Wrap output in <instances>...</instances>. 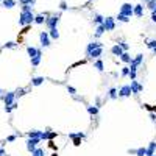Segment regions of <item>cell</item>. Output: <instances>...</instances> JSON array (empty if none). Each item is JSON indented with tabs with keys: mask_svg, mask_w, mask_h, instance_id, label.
<instances>
[{
	"mask_svg": "<svg viewBox=\"0 0 156 156\" xmlns=\"http://www.w3.org/2000/svg\"><path fill=\"white\" fill-rule=\"evenodd\" d=\"M35 17L36 16L33 14V11L31 13H20V16H19V25H30V24H33L35 22Z\"/></svg>",
	"mask_w": 156,
	"mask_h": 156,
	"instance_id": "obj_1",
	"label": "cell"
},
{
	"mask_svg": "<svg viewBox=\"0 0 156 156\" xmlns=\"http://www.w3.org/2000/svg\"><path fill=\"white\" fill-rule=\"evenodd\" d=\"M120 14L126 16V17L134 16V5H131V3H124V5L120 6Z\"/></svg>",
	"mask_w": 156,
	"mask_h": 156,
	"instance_id": "obj_2",
	"label": "cell"
},
{
	"mask_svg": "<svg viewBox=\"0 0 156 156\" xmlns=\"http://www.w3.org/2000/svg\"><path fill=\"white\" fill-rule=\"evenodd\" d=\"M142 61H144V55L139 53L136 58H133L131 64H130V70H131V72H137V67L142 64Z\"/></svg>",
	"mask_w": 156,
	"mask_h": 156,
	"instance_id": "obj_3",
	"label": "cell"
},
{
	"mask_svg": "<svg viewBox=\"0 0 156 156\" xmlns=\"http://www.w3.org/2000/svg\"><path fill=\"white\" fill-rule=\"evenodd\" d=\"M130 86H131V92H133V95H139V94L144 91V84H141V83H139L137 80H133Z\"/></svg>",
	"mask_w": 156,
	"mask_h": 156,
	"instance_id": "obj_4",
	"label": "cell"
},
{
	"mask_svg": "<svg viewBox=\"0 0 156 156\" xmlns=\"http://www.w3.org/2000/svg\"><path fill=\"white\" fill-rule=\"evenodd\" d=\"M59 17H61L59 14H56V16H50V17H47L46 24H47V27H48V30L56 28V25H58V22H59Z\"/></svg>",
	"mask_w": 156,
	"mask_h": 156,
	"instance_id": "obj_5",
	"label": "cell"
},
{
	"mask_svg": "<svg viewBox=\"0 0 156 156\" xmlns=\"http://www.w3.org/2000/svg\"><path fill=\"white\" fill-rule=\"evenodd\" d=\"M39 41H41L42 47H48L50 46V35L47 31H41L39 33Z\"/></svg>",
	"mask_w": 156,
	"mask_h": 156,
	"instance_id": "obj_6",
	"label": "cell"
},
{
	"mask_svg": "<svg viewBox=\"0 0 156 156\" xmlns=\"http://www.w3.org/2000/svg\"><path fill=\"white\" fill-rule=\"evenodd\" d=\"M117 94H119V97H130L131 95V86L130 84H124V86H120V89L117 91Z\"/></svg>",
	"mask_w": 156,
	"mask_h": 156,
	"instance_id": "obj_7",
	"label": "cell"
},
{
	"mask_svg": "<svg viewBox=\"0 0 156 156\" xmlns=\"http://www.w3.org/2000/svg\"><path fill=\"white\" fill-rule=\"evenodd\" d=\"M39 142H41V139H30L28 137V141H27V150H28L30 153H33L38 148V144Z\"/></svg>",
	"mask_w": 156,
	"mask_h": 156,
	"instance_id": "obj_8",
	"label": "cell"
},
{
	"mask_svg": "<svg viewBox=\"0 0 156 156\" xmlns=\"http://www.w3.org/2000/svg\"><path fill=\"white\" fill-rule=\"evenodd\" d=\"M3 102H5V106H11L14 102H16V92H8L6 95H3Z\"/></svg>",
	"mask_w": 156,
	"mask_h": 156,
	"instance_id": "obj_9",
	"label": "cell"
},
{
	"mask_svg": "<svg viewBox=\"0 0 156 156\" xmlns=\"http://www.w3.org/2000/svg\"><path fill=\"white\" fill-rule=\"evenodd\" d=\"M103 27L106 28V31H113L116 28V19L114 17H106L103 22Z\"/></svg>",
	"mask_w": 156,
	"mask_h": 156,
	"instance_id": "obj_10",
	"label": "cell"
},
{
	"mask_svg": "<svg viewBox=\"0 0 156 156\" xmlns=\"http://www.w3.org/2000/svg\"><path fill=\"white\" fill-rule=\"evenodd\" d=\"M100 47H103V44L102 42H97V41H94L91 44H87V47H86V56H89L95 48H100Z\"/></svg>",
	"mask_w": 156,
	"mask_h": 156,
	"instance_id": "obj_11",
	"label": "cell"
},
{
	"mask_svg": "<svg viewBox=\"0 0 156 156\" xmlns=\"http://www.w3.org/2000/svg\"><path fill=\"white\" fill-rule=\"evenodd\" d=\"M111 53H113L114 55V56H122V55H124L125 52H124V48H122L120 46H119V44H116V46H113V47H111Z\"/></svg>",
	"mask_w": 156,
	"mask_h": 156,
	"instance_id": "obj_12",
	"label": "cell"
},
{
	"mask_svg": "<svg viewBox=\"0 0 156 156\" xmlns=\"http://www.w3.org/2000/svg\"><path fill=\"white\" fill-rule=\"evenodd\" d=\"M27 52L30 55V59L35 58V56H39V55H42L41 48H36V47H27Z\"/></svg>",
	"mask_w": 156,
	"mask_h": 156,
	"instance_id": "obj_13",
	"label": "cell"
},
{
	"mask_svg": "<svg viewBox=\"0 0 156 156\" xmlns=\"http://www.w3.org/2000/svg\"><path fill=\"white\" fill-rule=\"evenodd\" d=\"M155 152H156V141H152L147 147V156H155Z\"/></svg>",
	"mask_w": 156,
	"mask_h": 156,
	"instance_id": "obj_14",
	"label": "cell"
},
{
	"mask_svg": "<svg viewBox=\"0 0 156 156\" xmlns=\"http://www.w3.org/2000/svg\"><path fill=\"white\" fill-rule=\"evenodd\" d=\"M102 53H103V47H100V48H95L94 52L89 55L87 58H92V59H100V56H102Z\"/></svg>",
	"mask_w": 156,
	"mask_h": 156,
	"instance_id": "obj_15",
	"label": "cell"
},
{
	"mask_svg": "<svg viewBox=\"0 0 156 156\" xmlns=\"http://www.w3.org/2000/svg\"><path fill=\"white\" fill-rule=\"evenodd\" d=\"M134 16L136 17H142L144 16V5H134Z\"/></svg>",
	"mask_w": 156,
	"mask_h": 156,
	"instance_id": "obj_16",
	"label": "cell"
},
{
	"mask_svg": "<svg viewBox=\"0 0 156 156\" xmlns=\"http://www.w3.org/2000/svg\"><path fill=\"white\" fill-rule=\"evenodd\" d=\"M44 81H46V80H44V77H35V78H31V84L33 86H41Z\"/></svg>",
	"mask_w": 156,
	"mask_h": 156,
	"instance_id": "obj_17",
	"label": "cell"
},
{
	"mask_svg": "<svg viewBox=\"0 0 156 156\" xmlns=\"http://www.w3.org/2000/svg\"><path fill=\"white\" fill-rule=\"evenodd\" d=\"M103 67H105L103 61L102 59H95V63H94V69H97L98 72H103Z\"/></svg>",
	"mask_w": 156,
	"mask_h": 156,
	"instance_id": "obj_18",
	"label": "cell"
},
{
	"mask_svg": "<svg viewBox=\"0 0 156 156\" xmlns=\"http://www.w3.org/2000/svg\"><path fill=\"white\" fill-rule=\"evenodd\" d=\"M86 109H87V113L91 114V116H97V114H98V108H97V106H92V105H87V106H86Z\"/></svg>",
	"mask_w": 156,
	"mask_h": 156,
	"instance_id": "obj_19",
	"label": "cell"
},
{
	"mask_svg": "<svg viewBox=\"0 0 156 156\" xmlns=\"http://www.w3.org/2000/svg\"><path fill=\"white\" fill-rule=\"evenodd\" d=\"M120 61H124V63H126V64H131V61H133V58L130 56V53L128 52H125L124 55L120 56Z\"/></svg>",
	"mask_w": 156,
	"mask_h": 156,
	"instance_id": "obj_20",
	"label": "cell"
},
{
	"mask_svg": "<svg viewBox=\"0 0 156 156\" xmlns=\"http://www.w3.org/2000/svg\"><path fill=\"white\" fill-rule=\"evenodd\" d=\"M56 136H58L56 131H46V137H44V141H47V139H48V141H52V139H55Z\"/></svg>",
	"mask_w": 156,
	"mask_h": 156,
	"instance_id": "obj_21",
	"label": "cell"
},
{
	"mask_svg": "<svg viewBox=\"0 0 156 156\" xmlns=\"http://www.w3.org/2000/svg\"><path fill=\"white\" fill-rule=\"evenodd\" d=\"M69 137L72 139V141H74V145H75V147H80V145H81V139H80V137H77L74 133H70Z\"/></svg>",
	"mask_w": 156,
	"mask_h": 156,
	"instance_id": "obj_22",
	"label": "cell"
},
{
	"mask_svg": "<svg viewBox=\"0 0 156 156\" xmlns=\"http://www.w3.org/2000/svg\"><path fill=\"white\" fill-rule=\"evenodd\" d=\"M105 19H106V17H103L102 14H95V16H94V22H95L97 25H103Z\"/></svg>",
	"mask_w": 156,
	"mask_h": 156,
	"instance_id": "obj_23",
	"label": "cell"
},
{
	"mask_svg": "<svg viewBox=\"0 0 156 156\" xmlns=\"http://www.w3.org/2000/svg\"><path fill=\"white\" fill-rule=\"evenodd\" d=\"M117 97H119V94H117V89L116 87H111L109 89V91H108V98H117Z\"/></svg>",
	"mask_w": 156,
	"mask_h": 156,
	"instance_id": "obj_24",
	"label": "cell"
},
{
	"mask_svg": "<svg viewBox=\"0 0 156 156\" xmlns=\"http://www.w3.org/2000/svg\"><path fill=\"white\" fill-rule=\"evenodd\" d=\"M41 59H42V55H39V56H35V58H31V59H30V61H31V66H33V67L39 66V64H41Z\"/></svg>",
	"mask_w": 156,
	"mask_h": 156,
	"instance_id": "obj_25",
	"label": "cell"
},
{
	"mask_svg": "<svg viewBox=\"0 0 156 156\" xmlns=\"http://www.w3.org/2000/svg\"><path fill=\"white\" fill-rule=\"evenodd\" d=\"M48 35L52 39H58L59 38V33H58V28H52V30H48Z\"/></svg>",
	"mask_w": 156,
	"mask_h": 156,
	"instance_id": "obj_26",
	"label": "cell"
},
{
	"mask_svg": "<svg viewBox=\"0 0 156 156\" xmlns=\"http://www.w3.org/2000/svg\"><path fill=\"white\" fill-rule=\"evenodd\" d=\"M136 156H147V147H139L136 150Z\"/></svg>",
	"mask_w": 156,
	"mask_h": 156,
	"instance_id": "obj_27",
	"label": "cell"
},
{
	"mask_svg": "<svg viewBox=\"0 0 156 156\" xmlns=\"http://www.w3.org/2000/svg\"><path fill=\"white\" fill-rule=\"evenodd\" d=\"M105 31H106V28H105L103 25H98L97 28H95V36H97V38H98V36H102Z\"/></svg>",
	"mask_w": 156,
	"mask_h": 156,
	"instance_id": "obj_28",
	"label": "cell"
},
{
	"mask_svg": "<svg viewBox=\"0 0 156 156\" xmlns=\"http://www.w3.org/2000/svg\"><path fill=\"white\" fill-rule=\"evenodd\" d=\"M46 20H47L46 16H44V14H39V16H36V17H35V24H44Z\"/></svg>",
	"mask_w": 156,
	"mask_h": 156,
	"instance_id": "obj_29",
	"label": "cell"
},
{
	"mask_svg": "<svg viewBox=\"0 0 156 156\" xmlns=\"http://www.w3.org/2000/svg\"><path fill=\"white\" fill-rule=\"evenodd\" d=\"M3 6L5 8H13V6H16V2L14 0H3Z\"/></svg>",
	"mask_w": 156,
	"mask_h": 156,
	"instance_id": "obj_30",
	"label": "cell"
},
{
	"mask_svg": "<svg viewBox=\"0 0 156 156\" xmlns=\"http://www.w3.org/2000/svg\"><path fill=\"white\" fill-rule=\"evenodd\" d=\"M147 8L148 9H152V13L156 9V0H148L147 2Z\"/></svg>",
	"mask_w": 156,
	"mask_h": 156,
	"instance_id": "obj_31",
	"label": "cell"
},
{
	"mask_svg": "<svg viewBox=\"0 0 156 156\" xmlns=\"http://www.w3.org/2000/svg\"><path fill=\"white\" fill-rule=\"evenodd\" d=\"M130 66H125V67H122V72H120V75L122 77H128V75H130Z\"/></svg>",
	"mask_w": 156,
	"mask_h": 156,
	"instance_id": "obj_32",
	"label": "cell"
},
{
	"mask_svg": "<svg viewBox=\"0 0 156 156\" xmlns=\"http://www.w3.org/2000/svg\"><path fill=\"white\" fill-rule=\"evenodd\" d=\"M117 20H119V22H128V20H130V17H126V16H124V14H117V17H116Z\"/></svg>",
	"mask_w": 156,
	"mask_h": 156,
	"instance_id": "obj_33",
	"label": "cell"
},
{
	"mask_svg": "<svg viewBox=\"0 0 156 156\" xmlns=\"http://www.w3.org/2000/svg\"><path fill=\"white\" fill-rule=\"evenodd\" d=\"M147 47H148V48H152V50H155V48H156V39L147 41Z\"/></svg>",
	"mask_w": 156,
	"mask_h": 156,
	"instance_id": "obj_34",
	"label": "cell"
},
{
	"mask_svg": "<svg viewBox=\"0 0 156 156\" xmlns=\"http://www.w3.org/2000/svg\"><path fill=\"white\" fill-rule=\"evenodd\" d=\"M31 156H44V150L38 147V148L35 150V152H33V153H31Z\"/></svg>",
	"mask_w": 156,
	"mask_h": 156,
	"instance_id": "obj_35",
	"label": "cell"
},
{
	"mask_svg": "<svg viewBox=\"0 0 156 156\" xmlns=\"http://www.w3.org/2000/svg\"><path fill=\"white\" fill-rule=\"evenodd\" d=\"M31 11H33L31 5H24V6H22V13H31Z\"/></svg>",
	"mask_w": 156,
	"mask_h": 156,
	"instance_id": "obj_36",
	"label": "cell"
},
{
	"mask_svg": "<svg viewBox=\"0 0 156 156\" xmlns=\"http://www.w3.org/2000/svg\"><path fill=\"white\" fill-rule=\"evenodd\" d=\"M142 106L147 111H150V113H156V106H152V105H142Z\"/></svg>",
	"mask_w": 156,
	"mask_h": 156,
	"instance_id": "obj_37",
	"label": "cell"
},
{
	"mask_svg": "<svg viewBox=\"0 0 156 156\" xmlns=\"http://www.w3.org/2000/svg\"><path fill=\"white\" fill-rule=\"evenodd\" d=\"M19 2H20L22 5H31V6H33V5L36 3V0H19Z\"/></svg>",
	"mask_w": 156,
	"mask_h": 156,
	"instance_id": "obj_38",
	"label": "cell"
},
{
	"mask_svg": "<svg viewBox=\"0 0 156 156\" xmlns=\"http://www.w3.org/2000/svg\"><path fill=\"white\" fill-rule=\"evenodd\" d=\"M119 46H120L122 48H124V52H128V48H130V46H128V44H126L125 41H120V42H119Z\"/></svg>",
	"mask_w": 156,
	"mask_h": 156,
	"instance_id": "obj_39",
	"label": "cell"
},
{
	"mask_svg": "<svg viewBox=\"0 0 156 156\" xmlns=\"http://www.w3.org/2000/svg\"><path fill=\"white\" fill-rule=\"evenodd\" d=\"M59 8L61 9H67L69 6H67V2H66V0H61V2H59Z\"/></svg>",
	"mask_w": 156,
	"mask_h": 156,
	"instance_id": "obj_40",
	"label": "cell"
},
{
	"mask_svg": "<svg viewBox=\"0 0 156 156\" xmlns=\"http://www.w3.org/2000/svg\"><path fill=\"white\" fill-rule=\"evenodd\" d=\"M25 94V89H17V91H16V97H22Z\"/></svg>",
	"mask_w": 156,
	"mask_h": 156,
	"instance_id": "obj_41",
	"label": "cell"
},
{
	"mask_svg": "<svg viewBox=\"0 0 156 156\" xmlns=\"http://www.w3.org/2000/svg\"><path fill=\"white\" fill-rule=\"evenodd\" d=\"M16 139H17V136H16V134H11V136L6 137V142H14Z\"/></svg>",
	"mask_w": 156,
	"mask_h": 156,
	"instance_id": "obj_42",
	"label": "cell"
},
{
	"mask_svg": "<svg viewBox=\"0 0 156 156\" xmlns=\"http://www.w3.org/2000/svg\"><path fill=\"white\" fill-rule=\"evenodd\" d=\"M3 47H5V48H14V47H16V44H14V42H6Z\"/></svg>",
	"mask_w": 156,
	"mask_h": 156,
	"instance_id": "obj_43",
	"label": "cell"
},
{
	"mask_svg": "<svg viewBox=\"0 0 156 156\" xmlns=\"http://www.w3.org/2000/svg\"><path fill=\"white\" fill-rule=\"evenodd\" d=\"M67 91L70 92V95H75V94H77V89L72 87V86H67Z\"/></svg>",
	"mask_w": 156,
	"mask_h": 156,
	"instance_id": "obj_44",
	"label": "cell"
},
{
	"mask_svg": "<svg viewBox=\"0 0 156 156\" xmlns=\"http://www.w3.org/2000/svg\"><path fill=\"white\" fill-rule=\"evenodd\" d=\"M150 120H152L153 122V124H156V113H150Z\"/></svg>",
	"mask_w": 156,
	"mask_h": 156,
	"instance_id": "obj_45",
	"label": "cell"
},
{
	"mask_svg": "<svg viewBox=\"0 0 156 156\" xmlns=\"http://www.w3.org/2000/svg\"><path fill=\"white\" fill-rule=\"evenodd\" d=\"M128 77H130V80H131V81H133V80H136L137 72H130V75H128Z\"/></svg>",
	"mask_w": 156,
	"mask_h": 156,
	"instance_id": "obj_46",
	"label": "cell"
},
{
	"mask_svg": "<svg viewBox=\"0 0 156 156\" xmlns=\"http://www.w3.org/2000/svg\"><path fill=\"white\" fill-rule=\"evenodd\" d=\"M74 134H75L77 137H80V139H84V136H86L84 133H81V131H80V133H74Z\"/></svg>",
	"mask_w": 156,
	"mask_h": 156,
	"instance_id": "obj_47",
	"label": "cell"
},
{
	"mask_svg": "<svg viewBox=\"0 0 156 156\" xmlns=\"http://www.w3.org/2000/svg\"><path fill=\"white\" fill-rule=\"evenodd\" d=\"M48 147H50V148H53V150H56V147H55L53 141H50V142H48Z\"/></svg>",
	"mask_w": 156,
	"mask_h": 156,
	"instance_id": "obj_48",
	"label": "cell"
},
{
	"mask_svg": "<svg viewBox=\"0 0 156 156\" xmlns=\"http://www.w3.org/2000/svg\"><path fill=\"white\" fill-rule=\"evenodd\" d=\"M0 156H6V152H5V148H0Z\"/></svg>",
	"mask_w": 156,
	"mask_h": 156,
	"instance_id": "obj_49",
	"label": "cell"
},
{
	"mask_svg": "<svg viewBox=\"0 0 156 156\" xmlns=\"http://www.w3.org/2000/svg\"><path fill=\"white\" fill-rule=\"evenodd\" d=\"M5 111H6V113H11V111H13V108H11V106H5Z\"/></svg>",
	"mask_w": 156,
	"mask_h": 156,
	"instance_id": "obj_50",
	"label": "cell"
},
{
	"mask_svg": "<svg viewBox=\"0 0 156 156\" xmlns=\"http://www.w3.org/2000/svg\"><path fill=\"white\" fill-rule=\"evenodd\" d=\"M152 22H155V24H156V14H152Z\"/></svg>",
	"mask_w": 156,
	"mask_h": 156,
	"instance_id": "obj_51",
	"label": "cell"
},
{
	"mask_svg": "<svg viewBox=\"0 0 156 156\" xmlns=\"http://www.w3.org/2000/svg\"><path fill=\"white\" fill-rule=\"evenodd\" d=\"M152 14H156V9H155V11H153V13H152Z\"/></svg>",
	"mask_w": 156,
	"mask_h": 156,
	"instance_id": "obj_52",
	"label": "cell"
},
{
	"mask_svg": "<svg viewBox=\"0 0 156 156\" xmlns=\"http://www.w3.org/2000/svg\"><path fill=\"white\" fill-rule=\"evenodd\" d=\"M0 95H2V89H0Z\"/></svg>",
	"mask_w": 156,
	"mask_h": 156,
	"instance_id": "obj_53",
	"label": "cell"
},
{
	"mask_svg": "<svg viewBox=\"0 0 156 156\" xmlns=\"http://www.w3.org/2000/svg\"><path fill=\"white\" fill-rule=\"evenodd\" d=\"M52 156H58V155H52Z\"/></svg>",
	"mask_w": 156,
	"mask_h": 156,
	"instance_id": "obj_54",
	"label": "cell"
},
{
	"mask_svg": "<svg viewBox=\"0 0 156 156\" xmlns=\"http://www.w3.org/2000/svg\"><path fill=\"white\" fill-rule=\"evenodd\" d=\"M145 2H147V0H145Z\"/></svg>",
	"mask_w": 156,
	"mask_h": 156,
	"instance_id": "obj_55",
	"label": "cell"
},
{
	"mask_svg": "<svg viewBox=\"0 0 156 156\" xmlns=\"http://www.w3.org/2000/svg\"><path fill=\"white\" fill-rule=\"evenodd\" d=\"M2 2H3V0H2Z\"/></svg>",
	"mask_w": 156,
	"mask_h": 156,
	"instance_id": "obj_56",
	"label": "cell"
},
{
	"mask_svg": "<svg viewBox=\"0 0 156 156\" xmlns=\"http://www.w3.org/2000/svg\"><path fill=\"white\" fill-rule=\"evenodd\" d=\"M155 156H156V155H155Z\"/></svg>",
	"mask_w": 156,
	"mask_h": 156,
	"instance_id": "obj_57",
	"label": "cell"
}]
</instances>
